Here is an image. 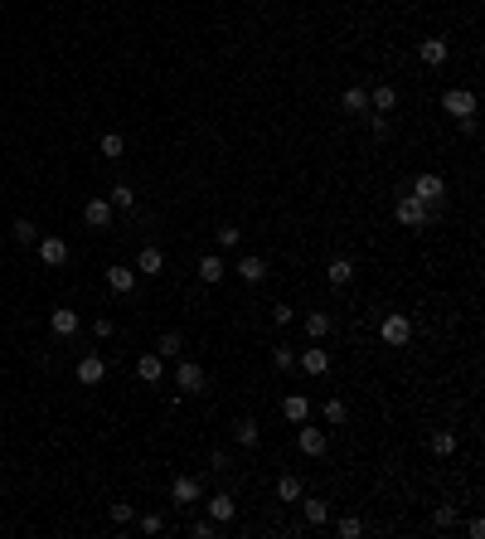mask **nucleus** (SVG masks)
I'll return each instance as SVG.
<instances>
[{"label":"nucleus","instance_id":"f257e3e1","mask_svg":"<svg viewBox=\"0 0 485 539\" xmlns=\"http://www.w3.org/2000/svg\"><path fill=\"white\" fill-rule=\"evenodd\" d=\"M378 340H383L388 350H403L407 340H412V321H407L403 311H393V316H383V321H378Z\"/></svg>","mask_w":485,"mask_h":539},{"label":"nucleus","instance_id":"f03ea898","mask_svg":"<svg viewBox=\"0 0 485 539\" xmlns=\"http://www.w3.org/2000/svg\"><path fill=\"white\" fill-rule=\"evenodd\" d=\"M407 194H417L422 204H432V209H442V199H447V180L437 175V170H422L417 180H412V189Z\"/></svg>","mask_w":485,"mask_h":539},{"label":"nucleus","instance_id":"7ed1b4c3","mask_svg":"<svg viewBox=\"0 0 485 539\" xmlns=\"http://www.w3.org/2000/svg\"><path fill=\"white\" fill-rule=\"evenodd\" d=\"M393 214H398V224H403V229H422V224H427V219L437 214V209H432V204H422L417 194H403Z\"/></svg>","mask_w":485,"mask_h":539},{"label":"nucleus","instance_id":"20e7f679","mask_svg":"<svg viewBox=\"0 0 485 539\" xmlns=\"http://www.w3.org/2000/svg\"><path fill=\"white\" fill-rule=\"evenodd\" d=\"M442 108L452 112V117H476V93H466V88H447V93H442Z\"/></svg>","mask_w":485,"mask_h":539},{"label":"nucleus","instance_id":"39448f33","mask_svg":"<svg viewBox=\"0 0 485 539\" xmlns=\"http://www.w3.org/2000/svg\"><path fill=\"white\" fill-rule=\"evenodd\" d=\"M297 442H301L306 457H325V447H330V437L321 428H306V423H297Z\"/></svg>","mask_w":485,"mask_h":539},{"label":"nucleus","instance_id":"423d86ee","mask_svg":"<svg viewBox=\"0 0 485 539\" xmlns=\"http://www.w3.org/2000/svg\"><path fill=\"white\" fill-rule=\"evenodd\" d=\"M112 214H117L112 199H87V204H82V224H87V229H107Z\"/></svg>","mask_w":485,"mask_h":539},{"label":"nucleus","instance_id":"0eeeda50","mask_svg":"<svg viewBox=\"0 0 485 539\" xmlns=\"http://www.w3.org/2000/svg\"><path fill=\"white\" fill-rule=\"evenodd\" d=\"M39 263L44 268H63L68 263V239H39Z\"/></svg>","mask_w":485,"mask_h":539},{"label":"nucleus","instance_id":"6e6552de","mask_svg":"<svg viewBox=\"0 0 485 539\" xmlns=\"http://www.w3.org/2000/svg\"><path fill=\"white\" fill-rule=\"evenodd\" d=\"M199 496H204V486L194 481V476H175V481H170V501H175V506H194Z\"/></svg>","mask_w":485,"mask_h":539},{"label":"nucleus","instance_id":"1a4fd4ad","mask_svg":"<svg viewBox=\"0 0 485 539\" xmlns=\"http://www.w3.org/2000/svg\"><path fill=\"white\" fill-rule=\"evenodd\" d=\"M175 384H180L185 394H204V370H199L194 360H180V370H175Z\"/></svg>","mask_w":485,"mask_h":539},{"label":"nucleus","instance_id":"9d476101","mask_svg":"<svg viewBox=\"0 0 485 539\" xmlns=\"http://www.w3.org/2000/svg\"><path fill=\"white\" fill-rule=\"evenodd\" d=\"M136 272H146V277H161L165 272V253L156 248V243H146V248L136 253Z\"/></svg>","mask_w":485,"mask_h":539},{"label":"nucleus","instance_id":"9b49d317","mask_svg":"<svg viewBox=\"0 0 485 539\" xmlns=\"http://www.w3.org/2000/svg\"><path fill=\"white\" fill-rule=\"evenodd\" d=\"M447 54H452V49H447V39H417V58H422L427 68H442V63H447Z\"/></svg>","mask_w":485,"mask_h":539},{"label":"nucleus","instance_id":"f8f14e48","mask_svg":"<svg viewBox=\"0 0 485 539\" xmlns=\"http://www.w3.org/2000/svg\"><path fill=\"white\" fill-rule=\"evenodd\" d=\"M297 365H301V370H306L311 379L330 375V355H325V350H316V345H311V350H301V355H297Z\"/></svg>","mask_w":485,"mask_h":539},{"label":"nucleus","instance_id":"ddd939ff","mask_svg":"<svg viewBox=\"0 0 485 539\" xmlns=\"http://www.w3.org/2000/svg\"><path fill=\"white\" fill-rule=\"evenodd\" d=\"M242 277V282H252V287H257V282H267V263H262V258H257V253H247V258H238V268H233Z\"/></svg>","mask_w":485,"mask_h":539},{"label":"nucleus","instance_id":"4468645a","mask_svg":"<svg viewBox=\"0 0 485 539\" xmlns=\"http://www.w3.org/2000/svg\"><path fill=\"white\" fill-rule=\"evenodd\" d=\"M107 379V365H102V355H87V360H78V384H102Z\"/></svg>","mask_w":485,"mask_h":539},{"label":"nucleus","instance_id":"2eb2a0df","mask_svg":"<svg viewBox=\"0 0 485 539\" xmlns=\"http://www.w3.org/2000/svg\"><path fill=\"white\" fill-rule=\"evenodd\" d=\"M107 287L117 292V297H132V287H136V268H107Z\"/></svg>","mask_w":485,"mask_h":539},{"label":"nucleus","instance_id":"dca6fc26","mask_svg":"<svg viewBox=\"0 0 485 539\" xmlns=\"http://www.w3.org/2000/svg\"><path fill=\"white\" fill-rule=\"evenodd\" d=\"M49 325H54V335H68V340H73V335H78V330H82L78 311H68V306H58L54 316H49Z\"/></svg>","mask_w":485,"mask_h":539},{"label":"nucleus","instance_id":"f3484780","mask_svg":"<svg viewBox=\"0 0 485 539\" xmlns=\"http://www.w3.org/2000/svg\"><path fill=\"white\" fill-rule=\"evenodd\" d=\"M161 375H165V360H161L156 350L136 360V379H146V384H161Z\"/></svg>","mask_w":485,"mask_h":539},{"label":"nucleus","instance_id":"a211bd4d","mask_svg":"<svg viewBox=\"0 0 485 539\" xmlns=\"http://www.w3.org/2000/svg\"><path fill=\"white\" fill-rule=\"evenodd\" d=\"M340 108L350 112V117H364L369 112V88H345L340 93Z\"/></svg>","mask_w":485,"mask_h":539},{"label":"nucleus","instance_id":"6ab92c4d","mask_svg":"<svg viewBox=\"0 0 485 539\" xmlns=\"http://www.w3.org/2000/svg\"><path fill=\"white\" fill-rule=\"evenodd\" d=\"M282 418H287L292 428H297V423H306V418H311V399H306V394H292V399L282 404Z\"/></svg>","mask_w":485,"mask_h":539},{"label":"nucleus","instance_id":"aec40b11","mask_svg":"<svg viewBox=\"0 0 485 539\" xmlns=\"http://www.w3.org/2000/svg\"><path fill=\"white\" fill-rule=\"evenodd\" d=\"M369 108H374V112H383V117H388V112L398 108V88H388V83H378L374 93H369Z\"/></svg>","mask_w":485,"mask_h":539},{"label":"nucleus","instance_id":"412c9836","mask_svg":"<svg viewBox=\"0 0 485 539\" xmlns=\"http://www.w3.org/2000/svg\"><path fill=\"white\" fill-rule=\"evenodd\" d=\"M325 277H330V287H350V282H354V263H350V258H330Z\"/></svg>","mask_w":485,"mask_h":539},{"label":"nucleus","instance_id":"4be33fe9","mask_svg":"<svg viewBox=\"0 0 485 539\" xmlns=\"http://www.w3.org/2000/svg\"><path fill=\"white\" fill-rule=\"evenodd\" d=\"M223 258H218V253H204V258H199V282H209V287H214V282H223Z\"/></svg>","mask_w":485,"mask_h":539},{"label":"nucleus","instance_id":"5701e85b","mask_svg":"<svg viewBox=\"0 0 485 539\" xmlns=\"http://www.w3.org/2000/svg\"><path fill=\"white\" fill-rule=\"evenodd\" d=\"M233 437H238L242 447H257V437H262V423H257V418H238V423H233Z\"/></svg>","mask_w":485,"mask_h":539},{"label":"nucleus","instance_id":"b1692460","mask_svg":"<svg viewBox=\"0 0 485 539\" xmlns=\"http://www.w3.org/2000/svg\"><path fill=\"white\" fill-rule=\"evenodd\" d=\"M233 511H238V506H233V496H214V501H209V520H214V525H228V520H233Z\"/></svg>","mask_w":485,"mask_h":539},{"label":"nucleus","instance_id":"393cba45","mask_svg":"<svg viewBox=\"0 0 485 539\" xmlns=\"http://www.w3.org/2000/svg\"><path fill=\"white\" fill-rule=\"evenodd\" d=\"M306 335H311V340H325V335H330V316H325V311H306Z\"/></svg>","mask_w":485,"mask_h":539},{"label":"nucleus","instance_id":"a878e982","mask_svg":"<svg viewBox=\"0 0 485 539\" xmlns=\"http://www.w3.org/2000/svg\"><path fill=\"white\" fill-rule=\"evenodd\" d=\"M185 350V335H180V330H165L161 340H156V355H161V360H170V355H180Z\"/></svg>","mask_w":485,"mask_h":539},{"label":"nucleus","instance_id":"bb28decb","mask_svg":"<svg viewBox=\"0 0 485 539\" xmlns=\"http://www.w3.org/2000/svg\"><path fill=\"white\" fill-rule=\"evenodd\" d=\"M432 452H437V457H452V452H457V432H452V428L432 432Z\"/></svg>","mask_w":485,"mask_h":539},{"label":"nucleus","instance_id":"cd10ccee","mask_svg":"<svg viewBox=\"0 0 485 539\" xmlns=\"http://www.w3.org/2000/svg\"><path fill=\"white\" fill-rule=\"evenodd\" d=\"M277 501L297 506V501H301V476H282V481H277Z\"/></svg>","mask_w":485,"mask_h":539},{"label":"nucleus","instance_id":"c85d7f7f","mask_svg":"<svg viewBox=\"0 0 485 539\" xmlns=\"http://www.w3.org/2000/svg\"><path fill=\"white\" fill-rule=\"evenodd\" d=\"M107 199H112V209H136V189L132 185H112Z\"/></svg>","mask_w":485,"mask_h":539},{"label":"nucleus","instance_id":"c756f323","mask_svg":"<svg viewBox=\"0 0 485 539\" xmlns=\"http://www.w3.org/2000/svg\"><path fill=\"white\" fill-rule=\"evenodd\" d=\"M325 520H330V506H325L321 496H311L306 501V525H325Z\"/></svg>","mask_w":485,"mask_h":539},{"label":"nucleus","instance_id":"7c9ffc66","mask_svg":"<svg viewBox=\"0 0 485 539\" xmlns=\"http://www.w3.org/2000/svg\"><path fill=\"white\" fill-rule=\"evenodd\" d=\"M325 423H335V428H340V423H345V418H350V408H345V399H325Z\"/></svg>","mask_w":485,"mask_h":539},{"label":"nucleus","instance_id":"2f4dec72","mask_svg":"<svg viewBox=\"0 0 485 539\" xmlns=\"http://www.w3.org/2000/svg\"><path fill=\"white\" fill-rule=\"evenodd\" d=\"M15 243H20V248H29V243H39V229H34L29 219H15Z\"/></svg>","mask_w":485,"mask_h":539},{"label":"nucleus","instance_id":"473e14b6","mask_svg":"<svg viewBox=\"0 0 485 539\" xmlns=\"http://www.w3.org/2000/svg\"><path fill=\"white\" fill-rule=\"evenodd\" d=\"M122 151H127V141H122L117 132L102 136V156H107V161H122Z\"/></svg>","mask_w":485,"mask_h":539},{"label":"nucleus","instance_id":"72a5a7b5","mask_svg":"<svg viewBox=\"0 0 485 539\" xmlns=\"http://www.w3.org/2000/svg\"><path fill=\"white\" fill-rule=\"evenodd\" d=\"M136 525H141V535H161L165 530V520L156 511H146V515H136Z\"/></svg>","mask_w":485,"mask_h":539},{"label":"nucleus","instance_id":"f704fd0d","mask_svg":"<svg viewBox=\"0 0 485 539\" xmlns=\"http://www.w3.org/2000/svg\"><path fill=\"white\" fill-rule=\"evenodd\" d=\"M214 239H218V248L228 253V248H238V243H242V234H238V229H233V224H223V229H218Z\"/></svg>","mask_w":485,"mask_h":539},{"label":"nucleus","instance_id":"c9c22d12","mask_svg":"<svg viewBox=\"0 0 485 539\" xmlns=\"http://www.w3.org/2000/svg\"><path fill=\"white\" fill-rule=\"evenodd\" d=\"M132 520H136L132 501H117V506H112V525H132Z\"/></svg>","mask_w":485,"mask_h":539},{"label":"nucleus","instance_id":"e433bc0d","mask_svg":"<svg viewBox=\"0 0 485 539\" xmlns=\"http://www.w3.org/2000/svg\"><path fill=\"white\" fill-rule=\"evenodd\" d=\"M272 365H277V370H297V350L277 345V350H272Z\"/></svg>","mask_w":485,"mask_h":539},{"label":"nucleus","instance_id":"4c0bfd02","mask_svg":"<svg viewBox=\"0 0 485 539\" xmlns=\"http://www.w3.org/2000/svg\"><path fill=\"white\" fill-rule=\"evenodd\" d=\"M432 520H437V530H452V525H457V506H437Z\"/></svg>","mask_w":485,"mask_h":539},{"label":"nucleus","instance_id":"58836bf2","mask_svg":"<svg viewBox=\"0 0 485 539\" xmlns=\"http://www.w3.org/2000/svg\"><path fill=\"white\" fill-rule=\"evenodd\" d=\"M112 330H117L112 316H97V321H92V335H97V340H112Z\"/></svg>","mask_w":485,"mask_h":539},{"label":"nucleus","instance_id":"ea45409f","mask_svg":"<svg viewBox=\"0 0 485 539\" xmlns=\"http://www.w3.org/2000/svg\"><path fill=\"white\" fill-rule=\"evenodd\" d=\"M272 321H277V325H292V321H297V311H292L287 301H277V306H272Z\"/></svg>","mask_w":485,"mask_h":539},{"label":"nucleus","instance_id":"a19ab883","mask_svg":"<svg viewBox=\"0 0 485 539\" xmlns=\"http://www.w3.org/2000/svg\"><path fill=\"white\" fill-rule=\"evenodd\" d=\"M359 530H364V525H359V515H345V520H340V535H345V539H354Z\"/></svg>","mask_w":485,"mask_h":539},{"label":"nucleus","instance_id":"79ce46f5","mask_svg":"<svg viewBox=\"0 0 485 539\" xmlns=\"http://www.w3.org/2000/svg\"><path fill=\"white\" fill-rule=\"evenodd\" d=\"M369 132H374L378 141H383V136H388V117H383V112H374V117H369Z\"/></svg>","mask_w":485,"mask_h":539},{"label":"nucleus","instance_id":"37998d69","mask_svg":"<svg viewBox=\"0 0 485 539\" xmlns=\"http://www.w3.org/2000/svg\"><path fill=\"white\" fill-rule=\"evenodd\" d=\"M209 535H218V525L214 520H199V525H194V539H209Z\"/></svg>","mask_w":485,"mask_h":539},{"label":"nucleus","instance_id":"c03bdc74","mask_svg":"<svg viewBox=\"0 0 485 539\" xmlns=\"http://www.w3.org/2000/svg\"><path fill=\"white\" fill-rule=\"evenodd\" d=\"M457 127H461L466 136H476V132H481V122H476V117H457Z\"/></svg>","mask_w":485,"mask_h":539},{"label":"nucleus","instance_id":"a18cd8bd","mask_svg":"<svg viewBox=\"0 0 485 539\" xmlns=\"http://www.w3.org/2000/svg\"><path fill=\"white\" fill-rule=\"evenodd\" d=\"M0 5H5V0H0Z\"/></svg>","mask_w":485,"mask_h":539}]
</instances>
